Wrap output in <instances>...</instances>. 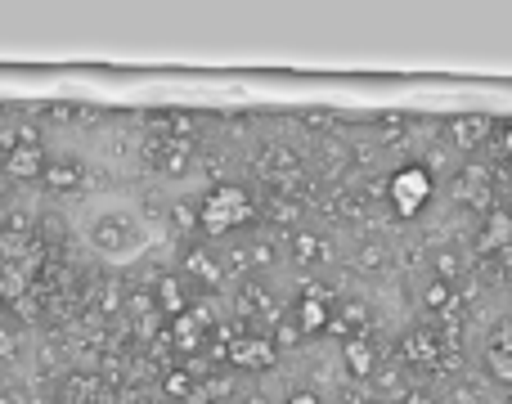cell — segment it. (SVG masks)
<instances>
[{
  "label": "cell",
  "mask_w": 512,
  "mask_h": 404,
  "mask_svg": "<svg viewBox=\"0 0 512 404\" xmlns=\"http://www.w3.org/2000/svg\"><path fill=\"white\" fill-rule=\"evenodd\" d=\"M45 243L27 229V220H14L9 229H0V301L18 306V301L32 297V288L45 274Z\"/></svg>",
  "instance_id": "1"
},
{
  "label": "cell",
  "mask_w": 512,
  "mask_h": 404,
  "mask_svg": "<svg viewBox=\"0 0 512 404\" xmlns=\"http://www.w3.org/2000/svg\"><path fill=\"white\" fill-rule=\"evenodd\" d=\"M252 220H256V198L239 185H212L198 202V229L207 238H225L234 229L252 225Z\"/></svg>",
  "instance_id": "2"
},
{
  "label": "cell",
  "mask_w": 512,
  "mask_h": 404,
  "mask_svg": "<svg viewBox=\"0 0 512 404\" xmlns=\"http://www.w3.org/2000/svg\"><path fill=\"white\" fill-rule=\"evenodd\" d=\"M387 198H391V207H396V216H400V220L423 216L427 202L436 198V180H432V171H427V167H400L396 176L387 180Z\"/></svg>",
  "instance_id": "3"
},
{
  "label": "cell",
  "mask_w": 512,
  "mask_h": 404,
  "mask_svg": "<svg viewBox=\"0 0 512 404\" xmlns=\"http://www.w3.org/2000/svg\"><path fill=\"white\" fill-rule=\"evenodd\" d=\"M225 360H230L234 369L265 373L279 364V342H274L270 333H261V328H243V333H234L230 342H225Z\"/></svg>",
  "instance_id": "4"
},
{
  "label": "cell",
  "mask_w": 512,
  "mask_h": 404,
  "mask_svg": "<svg viewBox=\"0 0 512 404\" xmlns=\"http://www.w3.org/2000/svg\"><path fill=\"white\" fill-rule=\"evenodd\" d=\"M90 243H95L104 256H126V252H135V247L144 243V229H140V220H135L131 211H108V216L95 220Z\"/></svg>",
  "instance_id": "5"
},
{
  "label": "cell",
  "mask_w": 512,
  "mask_h": 404,
  "mask_svg": "<svg viewBox=\"0 0 512 404\" xmlns=\"http://www.w3.org/2000/svg\"><path fill=\"white\" fill-rule=\"evenodd\" d=\"M292 310H297V319H292V324L301 328V337H315V333H324V328L333 324V297H328L319 283H306V288H301V297L292 301Z\"/></svg>",
  "instance_id": "6"
},
{
  "label": "cell",
  "mask_w": 512,
  "mask_h": 404,
  "mask_svg": "<svg viewBox=\"0 0 512 404\" xmlns=\"http://www.w3.org/2000/svg\"><path fill=\"white\" fill-rule=\"evenodd\" d=\"M450 194H454V202H463V207L490 211V198H495V176H490L486 162H468V167L454 176Z\"/></svg>",
  "instance_id": "7"
},
{
  "label": "cell",
  "mask_w": 512,
  "mask_h": 404,
  "mask_svg": "<svg viewBox=\"0 0 512 404\" xmlns=\"http://www.w3.org/2000/svg\"><path fill=\"white\" fill-rule=\"evenodd\" d=\"M144 158H149V167H158L162 176H185L189 162H194V144L176 140V135H162V140H153L149 149H144Z\"/></svg>",
  "instance_id": "8"
},
{
  "label": "cell",
  "mask_w": 512,
  "mask_h": 404,
  "mask_svg": "<svg viewBox=\"0 0 512 404\" xmlns=\"http://www.w3.org/2000/svg\"><path fill=\"white\" fill-rule=\"evenodd\" d=\"M445 135H450L463 153H472V149H481L490 135H499V122L486 113H463V117H454V122H445Z\"/></svg>",
  "instance_id": "9"
},
{
  "label": "cell",
  "mask_w": 512,
  "mask_h": 404,
  "mask_svg": "<svg viewBox=\"0 0 512 404\" xmlns=\"http://www.w3.org/2000/svg\"><path fill=\"white\" fill-rule=\"evenodd\" d=\"M400 355H405V364H414V369H436L445 355V337L436 333V328H414V333H405V342H400Z\"/></svg>",
  "instance_id": "10"
},
{
  "label": "cell",
  "mask_w": 512,
  "mask_h": 404,
  "mask_svg": "<svg viewBox=\"0 0 512 404\" xmlns=\"http://www.w3.org/2000/svg\"><path fill=\"white\" fill-rule=\"evenodd\" d=\"M342 360H346V369H351V378H360V382H373L378 378V346L369 342V333H351V337H342Z\"/></svg>",
  "instance_id": "11"
},
{
  "label": "cell",
  "mask_w": 512,
  "mask_h": 404,
  "mask_svg": "<svg viewBox=\"0 0 512 404\" xmlns=\"http://www.w3.org/2000/svg\"><path fill=\"white\" fill-rule=\"evenodd\" d=\"M486 364L499 382H512V319H499L486 337Z\"/></svg>",
  "instance_id": "12"
},
{
  "label": "cell",
  "mask_w": 512,
  "mask_h": 404,
  "mask_svg": "<svg viewBox=\"0 0 512 404\" xmlns=\"http://www.w3.org/2000/svg\"><path fill=\"white\" fill-rule=\"evenodd\" d=\"M512 247V211L504 207H490L486 211V225L477 234V252L481 256H495V252H508Z\"/></svg>",
  "instance_id": "13"
},
{
  "label": "cell",
  "mask_w": 512,
  "mask_h": 404,
  "mask_svg": "<svg viewBox=\"0 0 512 404\" xmlns=\"http://www.w3.org/2000/svg\"><path fill=\"white\" fill-rule=\"evenodd\" d=\"M45 153L36 144H18V149L5 153V176L9 180H41L45 176Z\"/></svg>",
  "instance_id": "14"
},
{
  "label": "cell",
  "mask_w": 512,
  "mask_h": 404,
  "mask_svg": "<svg viewBox=\"0 0 512 404\" xmlns=\"http://www.w3.org/2000/svg\"><path fill=\"white\" fill-rule=\"evenodd\" d=\"M167 337H171V346H176L180 355H198L203 351V337H207V324L194 315V306H189V315H180V319H171V328H167Z\"/></svg>",
  "instance_id": "15"
},
{
  "label": "cell",
  "mask_w": 512,
  "mask_h": 404,
  "mask_svg": "<svg viewBox=\"0 0 512 404\" xmlns=\"http://www.w3.org/2000/svg\"><path fill=\"white\" fill-rule=\"evenodd\" d=\"M63 404H113V391H108V382L95 378V373H77V378H68V387H63Z\"/></svg>",
  "instance_id": "16"
},
{
  "label": "cell",
  "mask_w": 512,
  "mask_h": 404,
  "mask_svg": "<svg viewBox=\"0 0 512 404\" xmlns=\"http://www.w3.org/2000/svg\"><path fill=\"white\" fill-rule=\"evenodd\" d=\"M153 301L167 310V319L189 315V288H185V274H162L158 288H153Z\"/></svg>",
  "instance_id": "17"
},
{
  "label": "cell",
  "mask_w": 512,
  "mask_h": 404,
  "mask_svg": "<svg viewBox=\"0 0 512 404\" xmlns=\"http://www.w3.org/2000/svg\"><path fill=\"white\" fill-rule=\"evenodd\" d=\"M81 162L77 158H50L45 162V176H41V185L50 189V194H68V189H77L81 185Z\"/></svg>",
  "instance_id": "18"
},
{
  "label": "cell",
  "mask_w": 512,
  "mask_h": 404,
  "mask_svg": "<svg viewBox=\"0 0 512 404\" xmlns=\"http://www.w3.org/2000/svg\"><path fill=\"white\" fill-rule=\"evenodd\" d=\"M432 274H436V283H445V288H450V283L463 274V252H459V247H436V252H432Z\"/></svg>",
  "instance_id": "19"
},
{
  "label": "cell",
  "mask_w": 512,
  "mask_h": 404,
  "mask_svg": "<svg viewBox=\"0 0 512 404\" xmlns=\"http://www.w3.org/2000/svg\"><path fill=\"white\" fill-rule=\"evenodd\" d=\"M185 279H198V283H207V288H216V283H221V265L194 247V252H185Z\"/></svg>",
  "instance_id": "20"
},
{
  "label": "cell",
  "mask_w": 512,
  "mask_h": 404,
  "mask_svg": "<svg viewBox=\"0 0 512 404\" xmlns=\"http://www.w3.org/2000/svg\"><path fill=\"white\" fill-rule=\"evenodd\" d=\"M292 256L297 261H319V256H328V243L319 234H310V229H292Z\"/></svg>",
  "instance_id": "21"
},
{
  "label": "cell",
  "mask_w": 512,
  "mask_h": 404,
  "mask_svg": "<svg viewBox=\"0 0 512 404\" xmlns=\"http://www.w3.org/2000/svg\"><path fill=\"white\" fill-rule=\"evenodd\" d=\"M194 378H198V373H167V378H162V387H167V396L171 400H180V404H185L189 396H194Z\"/></svg>",
  "instance_id": "22"
},
{
  "label": "cell",
  "mask_w": 512,
  "mask_h": 404,
  "mask_svg": "<svg viewBox=\"0 0 512 404\" xmlns=\"http://www.w3.org/2000/svg\"><path fill=\"white\" fill-rule=\"evenodd\" d=\"M382 261H387V252H382L378 243H369L360 256H355V270H369V274H378V270H382Z\"/></svg>",
  "instance_id": "23"
},
{
  "label": "cell",
  "mask_w": 512,
  "mask_h": 404,
  "mask_svg": "<svg viewBox=\"0 0 512 404\" xmlns=\"http://www.w3.org/2000/svg\"><path fill=\"white\" fill-rule=\"evenodd\" d=\"M194 225H198V207H185V202H176V207H171V229L189 234Z\"/></svg>",
  "instance_id": "24"
},
{
  "label": "cell",
  "mask_w": 512,
  "mask_h": 404,
  "mask_svg": "<svg viewBox=\"0 0 512 404\" xmlns=\"http://www.w3.org/2000/svg\"><path fill=\"white\" fill-rule=\"evenodd\" d=\"M423 306L432 310V315H441V310L450 306V288H445V283H436V279H432V288L423 292Z\"/></svg>",
  "instance_id": "25"
},
{
  "label": "cell",
  "mask_w": 512,
  "mask_h": 404,
  "mask_svg": "<svg viewBox=\"0 0 512 404\" xmlns=\"http://www.w3.org/2000/svg\"><path fill=\"white\" fill-rule=\"evenodd\" d=\"M248 261L256 265V270H270V265H274V247H270V243H252Z\"/></svg>",
  "instance_id": "26"
},
{
  "label": "cell",
  "mask_w": 512,
  "mask_h": 404,
  "mask_svg": "<svg viewBox=\"0 0 512 404\" xmlns=\"http://www.w3.org/2000/svg\"><path fill=\"white\" fill-rule=\"evenodd\" d=\"M499 153L508 158V167H512V122L499 126Z\"/></svg>",
  "instance_id": "27"
},
{
  "label": "cell",
  "mask_w": 512,
  "mask_h": 404,
  "mask_svg": "<svg viewBox=\"0 0 512 404\" xmlns=\"http://www.w3.org/2000/svg\"><path fill=\"white\" fill-rule=\"evenodd\" d=\"M283 404H324V400H319V391H292Z\"/></svg>",
  "instance_id": "28"
},
{
  "label": "cell",
  "mask_w": 512,
  "mask_h": 404,
  "mask_svg": "<svg viewBox=\"0 0 512 404\" xmlns=\"http://www.w3.org/2000/svg\"><path fill=\"white\" fill-rule=\"evenodd\" d=\"M243 404H270V396H261V391H256V396H243Z\"/></svg>",
  "instance_id": "29"
}]
</instances>
